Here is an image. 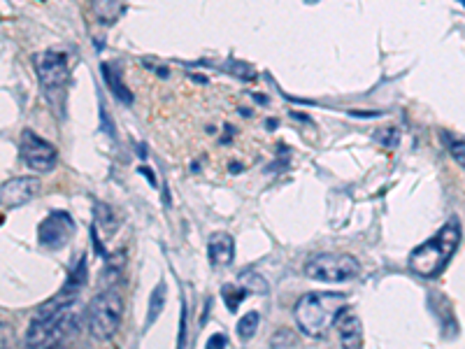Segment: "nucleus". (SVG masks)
<instances>
[{"label":"nucleus","instance_id":"nucleus-10","mask_svg":"<svg viewBox=\"0 0 465 349\" xmlns=\"http://www.w3.org/2000/svg\"><path fill=\"white\" fill-rule=\"evenodd\" d=\"M207 259L214 268L231 266L235 259V240L231 233H214L207 242Z\"/></svg>","mask_w":465,"mask_h":349},{"label":"nucleus","instance_id":"nucleus-18","mask_svg":"<svg viewBox=\"0 0 465 349\" xmlns=\"http://www.w3.org/2000/svg\"><path fill=\"white\" fill-rule=\"evenodd\" d=\"M124 261H126V254L124 252H117L112 256H107V275H121V270H124Z\"/></svg>","mask_w":465,"mask_h":349},{"label":"nucleus","instance_id":"nucleus-4","mask_svg":"<svg viewBox=\"0 0 465 349\" xmlns=\"http://www.w3.org/2000/svg\"><path fill=\"white\" fill-rule=\"evenodd\" d=\"M124 319V298L117 289H105L91 298L87 308V326L96 340H112Z\"/></svg>","mask_w":465,"mask_h":349},{"label":"nucleus","instance_id":"nucleus-22","mask_svg":"<svg viewBox=\"0 0 465 349\" xmlns=\"http://www.w3.org/2000/svg\"><path fill=\"white\" fill-rule=\"evenodd\" d=\"M56 349H61V347H56Z\"/></svg>","mask_w":465,"mask_h":349},{"label":"nucleus","instance_id":"nucleus-5","mask_svg":"<svg viewBox=\"0 0 465 349\" xmlns=\"http://www.w3.org/2000/svg\"><path fill=\"white\" fill-rule=\"evenodd\" d=\"M361 273V263L347 252H321L305 263V275L314 282L342 284Z\"/></svg>","mask_w":465,"mask_h":349},{"label":"nucleus","instance_id":"nucleus-15","mask_svg":"<svg viewBox=\"0 0 465 349\" xmlns=\"http://www.w3.org/2000/svg\"><path fill=\"white\" fill-rule=\"evenodd\" d=\"M163 305H166V284H159L154 291H152V298H149V315H147V326H152L159 315L163 312Z\"/></svg>","mask_w":465,"mask_h":349},{"label":"nucleus","instance_id":"nucleus-1","mask_svg":"<svg viewBox=\"0 0 465 349\" xmlns=\"http://www.w3.org/2000/svg\"><path fill=\"white\" fill-rule=\"evenodd\" d=\"M82 322V305L70 289H63L49 303L40 305L24 336V349H56L75 336Z\"/></svg>","mask_w":465,"mask_h":349},{"label":"nucleus","instance_id":"nucleus-12","mask_svg":"<svg viewBox=\"0 0 465 349\" xmlns=\"http://www.w3.org/2000/svg\"><path fill=\"white\" fill-rule=\"evenodd\" d=\"M128 0H89V7L93 12V17L98 21H103V24H114L121 12H124V5Z\"/></svg>","mask_w":465,"mask_h":349},{"label":"nucleus","instance_id":"nucleus-14","mask_svg":"<svg viewBox=\"0 0 465 349\" xmlns=\"http://www.w3.org/2000/svg\"><path fill=\"white\" fill-rule=\"evenodd\" d=\"M442 140H445V147L449 149L452 159H454L456 163H459V166L465 168V138H461V135H454V133L442 131Z\"/></svg>","mask_w":465,"mask_h":349},{"label":"nucleus","instance_id":"nucleus-20","mask_svg":"<svg viewBox=\"0 0 465 349\" xmlns=\"http://www.w3.org/2000/svg\"><path fill=\"white\" fill-rule=\"evenodd\" d=\"M226 336L224 333H217V336L210 338V343H207V349H226Z\"/></svg>","mask_w":465,"mask_h":349},{"label":"nucleus","instance_id":"nucleus-7","mask_svg":"<svg viewBox=\"0 0 465 349\" xmlns=\"http://www.w3.org/2000/svg\"><path fill=\"white\" fill-rule=\"evenodd\" d=\"M33 63H35V73H38L42 87L47 91L61 89L63 84L68 82L70 63H68V56L59 52V49H47V52L35 54Z\"/></svg>","mask_w":465,"mask_h":349},{"label":"nucleus","instance_id":"nucleus-16","mask_svg":"<svg viewBox=\"0 0 465 349\" xmlns=\"http://www.w3.org/2000/svg\"><path fill=\"white\" fill-rule=\"evenodd\" d=\"M259 322H261L259 312H247V315L238 322V338L249 343V340L256 336V331H259Z\"/></svg>","mask_w":465,"mask_h":349},{"label":"nucleus","instance_id":"nucleus-6","mask_svg":"<svg viewBox=\"0 0 465 349\" xmlns=\"http://www.w3.org/2000/svg\"><path fill=\"white\" fill-rule=\"evenodd\" d=\"M19 154H21V161H24L33 173H49V170H54L56 163H59L56 147L52 142L42 140L40 135H35L33 131H24V135H21Z\"/></svg>","mask_w":465,"mask_h":349},{"label":"nucleus","instance_id":"nucleus-17","mask_svg":"<svg viewBox=\"0 0 465 349\" xmlns=\"http://www.w3.org/2000/svg\"><path fill=\"white\" fill-rule=\"evenodd\" d=\"M224 298H226V305H228V310L231 312H235L240 308V303H242V298L247 296V291H245V287H240V284H226L224 287Z\"/></svg>","mask_w":465,"mask_h":349},{"label":"nucleus","instance_id":"nucleus-11","mask_svg":"<svg viewBox=\"0 0 465 349\" xmlns=\"http://www.w3.org/2000/svg\"><path fill=\"white\" fill-rule=\"evenodd\" d=\"M340 340L342 349H363V324L356 315L345 317L340 324Z\"/></svg>","mask_w":465,"mask_h":349},{"label":"nucleus","instance_id":"nucleus-9","mask_svg":"<svg viewBox=\"0 0 465 349\" xmlns=\"http://www.w3.org/2000/svg\"><path fill=\"white\" fill-rule=\"evenodd\" d=\"M40 191V180L38 177H14L7 180L0 189V203L3 210H17L28 201H33Z\"/></svg>","mask_w":465,"mask_h":349},{"label":"nucleus","instance_id":"nucleus-8","mask_svg":"<svg viewBox=\"0 0 465 349\" xmlns=\"http://www.w3.org/2000/svg\"><path fill=\"white\" fill-rule=\"evenodd\" d=\"M73 235H75V222L63 210L49 212L38 229V240L45 249H61L63 245H68L73 240Z\"/></svg>","mask_w":465,"mask_h":349},{"label":"nucleus","instance_id":"nucleus-3","mask_svg":"<svg viewBox=\"0 0 465 349\" xmlns=\"http://www.w3.org/2000/svg\"><path fill=\"white\" fill-rule=\"evenodd\" d=\"M461 245V222L452 217L442 229L428 238L424 245H419L407 259V266L414 275L419 277H438L442 270L447 268V263L454 259L456 249Z\"/></svg>","mask_w":465,"mask_h":349},{"label":"nucleus","instance_id":"nucleus-21","mask_svg":"<svg viewBox=\"0 0 465 349\" xmlns=\"http://www.w3.org/2000/svg\"><path fill=\"white\" fill-rule=\"evenodd\" d=\"M0 333H3V349H12V329L5 322L0 326Z\"/></svg>","mask_w":465,"mask_h":349},{"label":"nucleus","instance_id":"nucleus-19","mask_svg":"<svg viewBox=\"0 0 465 349\" xmlns=\"http://www.w3.org/2000/svg\"><path fill=\"white\" fill-rule=\"evenodd\" d=\"M398 138H400V135H398L396 128H386V131H379V133H377V140L384 142V145H389V147L396 145Z\"/></svg>","mask_w":465,"mask_h":349},{"label":"nucleus","instance_id":"nucleus-13","mask_svg":"<svg viewBox=\"0 0 465 349\" xmlns=\"http://www.w3.org/2000/svg\"><path fill=\"white\" fill-rule=\"evenodd\" d=\"M117 231V217L112 215L107 205H98L96 212V233H103L105 238H112Z\"/></svg>","mask_w":465,"mask_h":349},{"label":"nucleus","instance_id":"nucleus-2","mask_svg":"<svg viewBox=\"0 0 465 349\" xmlns=\"http://www.w3.org/2000/svg\"><path fill=\"white\" fill-rule=\"evenodd\" d=\"M347 308V296L338 291H310L293 308V322L307 338H324Z\"/></svg>","mask_w":465,"mask_h":349}]
</instances>
